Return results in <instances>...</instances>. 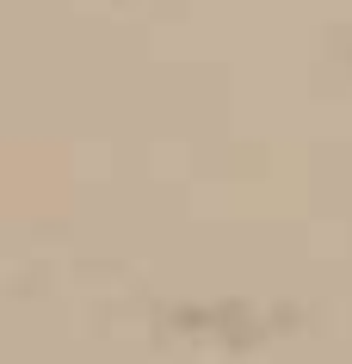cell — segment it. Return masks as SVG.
Wrapping results in <instances>:
<instances>
[]
</instances>
